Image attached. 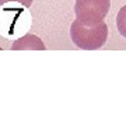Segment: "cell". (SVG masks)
Wrapping results in <instances>:
<instances>
[{
	"mask_svg": "<svg viewBox=\"0 0 126 126\" xmlns=\"http://www.w3.org/2000/svg\"><path fill=\"white\" fill-rule=\"evenodd\" d=\"M31 28V14L17 1L6 3L0 9V34L10 39L25 35Z\"/></svg>",
	"mask_w": 126,
	"mask_h": 126,
	"instance_id": "1",
	"label": "cell"
},
{
	"mask_svg": "<svg viewBox=\"0 0 126 126\" xmlns=\"http://www.w3.org/2000/svg\"><path fill=\"white\" fill-rule=\"evenodd\" d=\"M70 38L73 44L84 50H95L102 48L108 38V27L105 21L87 25L80 20H74L70 25Z\"/></svg>",
	"mask_w": 126,
	"mask_h": 126,
	"instance_id": "2",
	"label": "cell"
},
{
	"mask_svg": "<svg viewBox=\"0 0 126 126\" xmlns=\"http://www.w3.org/2000/svg\"><path fill=\"white\" fill-rule=\"evenodd\" d=\"M111 9V0H76L74 14L76 18L87 25L104 21Z\"/></svg>",
	"mask_w": 126,
	"mask_h": 126,
	"instance_id": "3",
	"label": "cell"
},
{
	"mask_svg": "<svg viewBox=\"0 0 126 126\" xmlns=\"http://www.w3.org/2000/svg\"><path fill=\"white\" fill-rule=\"evenodd\" d=\"M13 50H45L46 46L42 42L39 36L32 35V34H25L20 36L13 42L11 45Z\"/></svg>",
	"mask_w": 126,
	"mask_h": 126,
	"instance_id": "4",
	"label": "cell"
},
{
	"mask_svg": "<svg viewBox=\"0 0 126 126\" xmlns=\"http://www.w3.org/2000/svg\"><path fill=\"white\" fill-rule=\"evenodd\" d=\"M116 28L119 34L126 38V4L118 11L116 16Z\"/></svg>",
	"mask_w": 126,
	"mask_h": 126,
	"instance_id": "5",
	"label": "cell"
},
{
	"mask_svg": "<svg viewBox=\"0 0 126 126\" xmlns=\"http://www.w3.org/2000/svg\"><path fill=\"white\" fill-rule=\"evenodd\" d=\"M11 1H17V3H20V4L25 6L27 9H30L32 6V3H34V0H0V6L6 4V3H11Z\"/></svg>",
	"mask_w": 126,
	"mask_h": 126,
	"instance_id": "6",
	"label": "cell"
}]
</instances>
